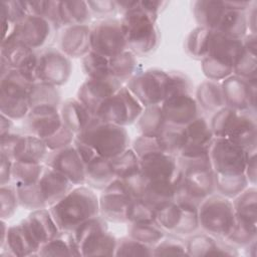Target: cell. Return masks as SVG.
Instances as JSON below:
<instances>
[{"label":"cell","instance_id":"obj_42","mask_svg":"<svg viewBox=\"0 0 257 257\" xmlns=\"http://www.w3.org/2000/svg\"><path fill=\"white\" fill-rule=\"evenodd\" d=\"M44 167L40 164L13 162L11 178L16 186L31 185L38 182Z\"/></svg>","mask_w":257,"mask_h":257},{"label":"cell","instance_id":"obj_11","mask_svg":"<svg viewBox=\"0 0 257 257\" xmlns=\"http://www.w3.org/2000/svg\"><path fill=\"white\" fill-rule=\"evenodd\" d=\"M48 148L42 139L36 136L5 135L1 137V154L13 162L40 164L45 160Z\"/></svg>","mask_w":257,"mask_h":257},{"label":"cell","instance_id":"obj_3","mask_svg":"<svg viewBox=\"0 0 257 257\" xmlns=\"http://www.w3.org/2000/svg\"><path fill=\"white\" fill-rule=\"evenodd\" d=\"M157 14L140 6V2L124 12L120 20L126 46L137 53L152 51L158 42V30L155 24Z\"/></svg>","mask_w":257,"mask_h":257},{"label":"cell","instance_id":"obj_37","mask_svg":"<svg viewBox=\"0 0 257 257\" xmlns=\"http://www.w3.org/2000/svg\"><path fill=\"white\" fill-rule=\"evenodd\" d=\"M197 99L200 105L207 110H216L224 104L221 85L217 81L207 80L197 90Z\"/></svg>","mask_w":257,"mask_h":257},{"label":"cell","instance_id":"obj_15","mask_svg":"<svg viewBox=\"0 0 257 257\" xmlns=\"http://www.w3.org/2000/svg\"><path fill=\"white\" fill-rule=\"evenodd\" d=\"M140 171L147 181H170L178 183L182 176L175 157L163 152L141 157Z\"/></svg>","mask_w":257,"mask_h":257},{"label":"cell","instance_id":"obj_25","mask_svg":"<svg viewBox=\"0 0 257 257\" xmlns=\"http://www.w3.org/2000/svg\"><path fill=\"white\" fill-rule=\"evenodd\" d=\"M24 221L40 246L59 236L61 233L49 209L33 210Z\"/></svg>","mask_w":257,"mask_h":257},{"label":"cell","instance_id":"obj_27","mask_svg":"<svg viewBox=\"0 0 257 257\" xmlns=\"http://www.w3.org/2000/svg\"><path fill=\"white\" fill-rule=\"evenodd\" d=\"M60 116L64 126L76 135L82 132L94 117L78 99L74 98H69L62 104Z\"/></svg>","mask_w":257,"mask_h":257},{"label":"cell","instance_id":"obj_33","mask_svg":"<svg viewBox=\"0 0 257 257\" xmlns=\"http://www.w3.org/2000/svg\"><path fill=\"white\" fill-rule=\"evenodd\" d=\"M28 100L30 109L42 106L57 107L59 102V93L55 86L38 81L32 85L29 91Z\"/></svg>","mask_w":257,"mask_h":257},{"label":"cell","instance_id":"obj_36","mask_svg":"<svg viewBox=\"0 0 257 257\" xmlns=\"http://www.w3.org/2000/svg\"><path fill=\"white\" fill-rule=\"evenodd\" d=\"M37 255L41 256H64V255H80L78 245L72 234L67 236L65 240L60 235L43 244L38 250Z\"/></svg>","mask_w":257,"mask_h":257},{"label":"cell","instance_id":"obj_30","mask_svg":"<svg viewBox=\"0 0 257 257\" xmlns=\"http://www.w3.org/2000/svg\"><path fill=\"white\" fill-rule=\"evenodd\" d=\"M235 219L256 230V190L250 188L238 195L233 204Z\"/></svg>","mask_w":257,"mask_h":257},{"label":"cell","instance_id":"obj_7","mask_svg":"<svg viewBox=\"0 0 257 257\" xmlns=\"http://www.w3.org/2000/svg\"><path fill=\"white\" fill-rule=\"evenodd\" d=\"M208 154L214 177L245 175L246 150L241 146L225 138H215L209 145Z\"/></svg>","mask_w":257,"mask_h":257},{"label":"cell","instance_id":"obj_40","mask_svg":"<svg viewBox=\"0 0 257 257\" xmlns=\"http://www.w3.org/2000/svg\"><path fill=\"white\" fill-rule=\"evenodd\" d=\"M137 60L132 51H122L109 58V75L119 81L127 79L136 70Z\"/></svg>","mask_w":257,"mask_h":257},{"label":"cell","instance_id":"obj_19","mask_svg":"<svg viewBox=\"0 0 257 257\" xmlns=\"http://www.w3.org/2000/svg\"><path fill=\"white\" fill-rule=\"evenodd\" d=\"M255 87L256 80L249 81L236 75L226 77L221 85L224 103L239 111L255 107Z\"/></svg>","mask_w":257,"mask_h":257},{"label":"cell","instance_id":"obj_22","mask_svg":"<svg viewBox=\"0 0 257 257\" xmlns=\"http://www.w3.org/2000/svg\"><path fill=\"white\" fill-rule=\"evenodd\" d=\"M28 127L33 136L47 140L62 126V119L56 107L42 106L31 108L28 113Z\"/></svg>","mask_w":257,"mask_h":257},{"label":"cell","instance_id":"obj_32","mask_svg":"<svg viewBox=\"0 0 257 257\" xmlns=\"http://www.w3.org/2000/svg\"><path fill=\"white\" fill-rule=\"evenodd\" d=\"M59 17L61 25H85L89 20V8L87 2H59Z\"/></svg>","mask_w":257,"mask_h":257},{"label":"cell","instance_id":"obj_45","mask_svg":"<svg viewBox=\"0 0 257 257\" xmlns=\"http://www.w3.org/2000/svg\"><path fill=\"white\" fill-rule=\"evenodd\" d=\"M127 221L131 223H156V209L143 198L134 199L131 204Z\"/></svg>","mask_w":257,"mask_h":257},{"label":"cell","instance_id":"obj_6","mask_svg":"<svg viewBox=\"0 0 257 257\" xmlns=\"http://www.w3.org/2000/svg\"><path fill=\"white\" fill-rule=\"evenodd\" d=\"M72 235L78 245L80 255H114L116 240L107 232L102 217L95 216L80 224Z\"/></svg>","mask_w":257,"mask_h":257},{"label":"cell","instance_id":"obj_47","mask_svg":"<svg viewBox=\"0 0 257 257\" xmlns=\"http://www.w3.org/2000/svg\"><path fill=\"white\" fill-rule=\"evenodd\" d=\"M114 255L117 256H140L153 255V250L149 245L139 242L133 238L121 239L116 243Z\"/></svg>","mask_w":257,"mask_h":257},{"label":"cell","instance_id":"obj_50","mask_svg":"<svg viewBox=\"0 0 257 257\" xmlns=\"http://www.w3.org/2000/svg\"><path fill=\"white\" fill-rule=\"evenodd\" d=\"M13 161L4 154H1V186L9 183L12 173Z\"/></svg>","mask_w":257,"mask_h":257},{"label":"cell","instance_id":"obj_1","mask_svg":"<svg viewBox=\"0 0 257 257\" xmlns=\"http://www.w3.org/2000/svg\"><path fill=\"white\" fill-rule=\"evenodd\" d=\"M49 211L61 232L72 233L80 224L98 215L99 201L92 190L80 186L50 206Z\"/></svg>","mask_w":257,"mask_h":257},{"label":"cell","instance_id":"obj_28","mask_svg":"<svg viewBox=\"0 0 257 257\" xmlns=\"http://www.w3.org/2000/svg\"><path fill=\"white\" fill-rule=\"evenodd\" d=\"M116 179L110 160L96 156L85 164V182L97 189L106 188Z\"/></svg>","mask_w":257,"mask_h":257},{"label":"cell","instance_id":"obj_23","mask_svg":"<svg viewBox=\"0 0 257 257\" xmlns=\"http://www.w3.org/2000/svg\"><path fill=\"white\" fill-rule=\"evenodd\" d=\"M37 184L47 207L61 200L74 186L65 176L49 167L43 169Z\"/></svg>","mask_w":257,"mask_h":257},{"label":"cell","instance_id":"obj_8","mask_svg":"<svg viewBox=\"0 0 257 257\" xmlns=\"http://www.w3.org/2000/svg\"><path fill=\"white\" fill-rule=\"evenodd\" d=\"M143 110L144 106L136 96L127 87L121 86L100 105L95 116L104 122L124 126L133 123Z\"/></svg>","mask_w":257,"mask_h":257},{"label":"cell","instance_id":"obj_31","mask_svg":"<svg viewBox=\"0 0 257 257\" xmlns=\"http://www.w3.org/2000/svg\"><path fill=\"white\" fill-rule=\"evenodd\" d=\"M226 10L224 2L198 1L195 3L194 12L201 27L215 31Z\"/></svg>","mask_w":257,"mask_h":257},{"label":"cell","instance_id":"obj_34","mask_svg":"<svg viewBox=\"0 0 257 257\" xmlns=\"http://www.w3.org/2000/svg\"><path fill=\"white\" fill-rule=\"evenodd\" d=\"M166 123L160 104L147 106L139 118V126L145 136H159Z\"/></svg>","mask_w":257,"mask_h":257},{"label":"cell","instance_id":"obj_9","mask_svg":"<svg viewBox=\"0 0 257 257\" xmlns=\"http://www.w3.org/2000/svg\"><path fill=\"white\" fill-rule=\"evenodd\" d=\"M169 73L161 70H148L134 75L127 84L128 90L143 106L157 105L167 96Z\"/></svg>","mask_w":257,"mask_h":257},{"label":"cell","instance_id":"obj_26","mask_svg":"<svg viewBox=\"0 0 257 257\" xmlns=\"http://www.w3.org/2000/svg\"><path fill=\"white\" fill-rule=\"evenodd\" d=\"M60 45L65 55L84 57L91 51L90 28L87 25L68 26L62 35Z\"/></svg>","mask_w":257,"mask_h":257},{"label":"cell","instance_id":"obj_16","mask_svg":"<svg viewBox=\"0 0 257 257\" xmlns=\"http://www.w3.org/2000/svg\"><path fill=\"white\" fill-rule=\"evenodd\" d=\"M46 166L65 176L72 184L85 182V164L74 146L55 150L47 155Z\"/></svg>","mask_w":257,"mask_h":257},{"label":"cell","instance_id":"obj_2","mask_svg":"<svg viewBox=\"0 0 257 257\" xmlns=\"http://www.w3.org/2000/svg\"><path fill=\"white\" fill-rule=\"evenodd\" d=\"M75 138L91 147L97 156L108 160L127 150L130 142L128 135L123 126L104 122L96 116Z\"/></svg>","mask_w":257,"mask_h":257},{"label":"cell","instance_id":"obj_39","mask_svg":"<svg viewBox=\"0 0 257 257\" xmlns=\"http://www.w3.org/2000/svg\"><path fill=\"white\" fill-rule=\"evenodd\" d=\"M188 255H232L233 252L228 251L218 244L212 237L207 235H199L190 240L187 245Z\"/></svg>","mask_w":257,"mask_h":257},{"label":"cell","instance_id":"obj_24","mask_svg":"<svg viewBox=\"0 0 257 257\" xmlns=\"http://www.w3.org/2000/svg\"><path fill=\"white\" fill-rule=\"evenodd\" d=\"M5 242L9 251L17 256L35 255L41 247L35 240L24 220L16 226L7 228L4 243Z\"/></svg>","mask_w":257,"mask_h":257},{"label":"cell","instance_id":"obj_43","mask_svg":"<svg viewBox=\"0 0 257 257\" xmlns=\"http://www.w3.org/2000/svg\"><path fill=\"white\" fill-rule=\"evenodd\" d=\"M84 73L91 79H102L109 76V59L93 51L82 59Z\"/></svg>","mask_w":257,"mask_h":257},{"label":"cell","instance_id":"obj_14","mask_svg":"<svg viewBox=\"0 0 257 257\" xmlns=\"http://www.w3.org/2000/svg\"><path fill=\"white\" fill-rule=\"evenodd\" d=\"M71 72V64L66 55L55 49H46L37 60V80L50 85L65 83Z\"/></svg>","mask_w":257,"mask_h":257},{"label":"cell","instance_id":"obj_48","mask_svg":"<svg viewBox=\"0 0 257 257\" xmlns=\"http://www.w3.org/2000/svg\"><path fill=\"white\" fill-rule=\"evenodd\" d=\"M1 219H9L16 211L17 204L19 203L15 187L9 185L1 186Z\"/></svg>","mask_w":257,"mask_h":257},{"label":"cell","instance_id":"obj_5","mask_svg":"<svg viewBox=\"0 0 257 257\" xmlns=\"http://www.w3.org/2000/svg\"><path fill=\"white\" fill-rule=\"evenodd\" d=\"M198 221L209 235L226 238L235 223L233 204L222 195H209L198 207Z\"/></svg>","mask_w":257,"mask_h":257},{"label":"cell","instance_id":"obj_13","mask_svg":"<svg viewBox=\"0 0 257 257\" xmlns=\"http://www.w3.org/2000/svg\"><path fill=\"white\" fill-rule=\"evenodd\" d=\"M133 196L120 179H114L106 188L99 200V211L102 218L111 222L127 221Z\"/></svg>","mask_w":257,"mask_h":257},{"label":"cell","instance_id":"obj_10","mask_svg":"<svg viewBox=\"0 0 257 257\" xmlns=\"http://www.w3.org/2000/svg\"><path fill=\"white\" fill-rule=\"evenodd\" d=\"M91 51L106 58H111L126 47L120 20L105 19L93 25L90 29Z\"/></svg>","mask_w":257,"mask_h":257},{"label":"cell","instance_id":"obj_12","mask_svg":"<svg viewBox=\"0 0 257 257\" xmlns=\"http://www.w3.org/2000/svg\"><path fill=\"white\" fill-rule=\"evenodd\" d=\"M156 224L177 234H189L199 226L198 208L170 202L156 210Z\"/></svg>","mask_w":257,"mask_h":257},{"label":"cell","instance_id":"obj_18","mask_svg":"<svg viewBox=\"0 0 257 257\" xmlns=\"http://www.w3.org/2000/svg\"><path fill=\"white\" fill-rule=\"evenodd\" d=\"M120 87V81L110 75L102 79L88 78L79 87L77 99L95 116L100 105Z\"/></svg>","mask_w":257,"mask_h":257},{"label":"cell","instance_id":"obj_29","mask_svg":"<svg viewBox=\"0 0 257 257\" xmlns=\"http://www.w3.org/2000/svg\"><path fill=\"white\" fill-rule=\"evenodd\" d=\"M177 184L170 181H148L142 198L157 210L175 201Z\"/></svg>","mask_w":257,"mask_h":257},{"label":"cell","instance_id":"obj_46","mask_svg":"<svg viewBox=\"0 0 257 257\" xmlns=\"http://www.w3.org/2000/svg\"><path fill=\"white\" fill-rule=\"evenodd\" d=\"M211 30L204 27H198L193 30L188 38V49L195 56H206L208 52V43Z\"/></svg>","mask_w":257,"mask_h":257},{"label":"cell","instance_id":"obj_20","mask_svg":"<svg viewBox=\"0 0 257 257\" xmlns=\"http://www.w3.org/2000/svg\"><path fill=\"white\" fill-rule=\"evenodd\" d=\"M167 123L185 126L197 117L198 103L190 92L172 94L161 104Z\"/></svg>","mask_w":257,"mask_h":257},{"label":"cell","instance_id":"obj_21","mask_svg":"<svg viewBox=\"0 0 257 257\" xmlns=\"http://www.w3.org/2000/svg\"><path fill=\"white\" fill-rule=\"evenodd\" d=\"M52 26L54 25L46 18L28 14L15 24L12 35L29 48L34 49L46 42Z\"/></svg>","mask_w":257,"mask_h":257},{"label":"cell","instance_id":"obj_44","mask_svg":"<svg viewBox=\"0 0 257 257\" xmlns=\"http://www.w3.org/2000/svg\"><path fill=\"white\" fill-rule=\"evenodd\" d=\"M131 238L149 244H156L163 238V231L156 223H132L130 228Z\"/></svg>","mask_w":257,"mask_h":257},{"label":"cell","instance_id":"obj_35","mask_svg":"<svg viewBox=\"0 0 257 257\" xmlns=\"http://www.w3.org/2000/svg\"><path fill=\"white\" fill-rule=\"evenodd\" d=\"M165 152L170 155L179 154L187 145V133L185 126L166 123L159 135Z\"/></svg>","mask_w":257,"mask_h":257},{"label":"cell","instance_id":"obj_17","mask_svg":"<svg viewBox=\"0 0 257 257\" xmlns=\"http://www.w3.org/2000/svg\"><path fill=\"white\" fill-rule=\"evenodd\" d=\"M37 60L38 56L33 52V49L26 46L13 35L2 40L1 61H3L9 69L21 70L37 81Z\"/></svg>","mask_w":257,"mask_h":257},{"label":"cell","instance_id":"obj_41","mask_svg":"<svg viewBox=\"0 0 257 257\" xmlns=\"http://www.w3.org/2000/svg\"><path fill=\"white\" fill-rule=\"evenodd\" d=\"M110 163L117 179H125L140 172V158L133 149L125 150L119 156L111 159Z\"/></svg>","mask_w":257,"mask_h":257},{"label":"cell","instance_id":"obj_38","mask_svg":"<svg viewBox=\"0 0 257 257\" xmlns=\"http://www.w3.org/2000/svg\"><path fill=\"white\" fill-rule=\"evenodd\" d=\"M187 145L209 147L213 140V132L204 117H196L186 126Z\"/></svg>","mask_w":257,"mask_h":257},{"label":"cell","instance_id":"obj_4","mask_svg":"<svg viewBox=\"0 0 257 257\" xmlns=\"http://www.w3.org/2000/svg\"><path fill=\"white\" fill-rule=\"evenodd\" d=\"M35 79L18 69L1 75V113L9 118H22L30 111L29 91Z\"/></svg>","mask_w":257,"mask_h":257},{"label":"cell","instance_id":"obj_49","mask_svg":"<svg viewBox=\"0 0 257 257\" xmlns=\"http://www.w3.org/2000/svg\"><path fill=\"white\" fill-rule=\"evenodd\" d=\"M187 253V246H184L179 240L169 239L161 242L153 251V255H184Z\"/></svg>","mask_w":257,"mask_h":257}]
</instances>
